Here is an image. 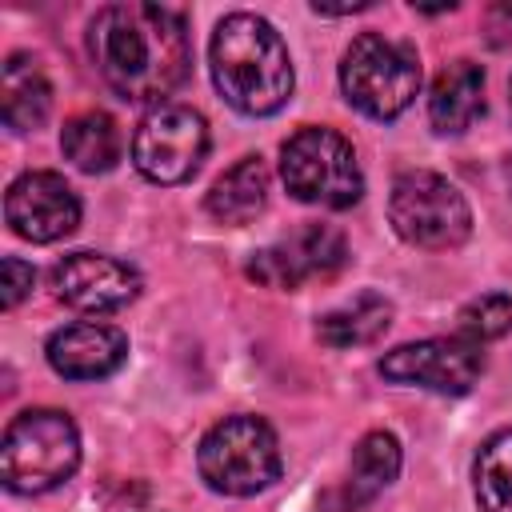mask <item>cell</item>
I'll return each instance as SVG.
<instances>
[{
	"mask_svg": "<svg viewBox=\"0 0 512 512\" xmlns=\"http://www.w3.org/2000/svg\"><path fill=\"white\" fill-rule=\"evenodd\" d=\"M80 468V432L60 408H24L0 440V480L16 496L60 488Z\"/></svg>",
	"mask_w": 512,
	"mask_h": 512,
	"instance_id": "3957f363",
	"label": "cell"
},
{
	"mask_svg": "<svg viewBox=\"0 0 512 512\" xmlns=\"http://www.w3.org/2000/svg\"><path fill=\"white\" fill-rule=\"evenodd\" d=\"M400 440L392 432H368L356 440L352 448V468H348V500L352 508L356 504H368L376 492H384L396 476H400Z\"/></svg>",
	"mask_w": 512,
	"mask_h": 512,
	"instance_id": "d6986e66",
	"label": "cell"
},
{
	"mask_svg": "<svg viewBox=\"0 0 512 512\" xmlns=\"http://www.w3.org/2000/svg\"><path fill=\"white\" fill-rule=\"evenodd\" d=\"M60 152L80 172H112L120 160V128L108 112H76L60 128Z\"/></svg>",
	"mask_w": 512,
	"mask_h": 512,
	"instance_id": "ac0fdd59",
	"label": "cell"
},
{
	"mask_svg": "<svg viewBox=\"0 0 512 512\" xmlns=\"http://www.w3.org/2000/svg\"><path fill=\"white\" fill-rule=\"evenodd\" d=\"M88 56L104 84L132 104H164L192 64L184 16L164 4H108L88 24Z\"/></svg>",
	"mask_w": 512,
	"mask_h": 512,
	"instance_id": "6da1fadb",
	"label": "cell"
},
{
	"mask_svg": "<svg viewBox=\"0 0 512 512\" xmlns=\"http://www.w3.org/2000/svg\"><path fill=\"white\" fill-rule=\"evenodd\" d=\"M220 96L244 116H272L292 96V56L280 32L256 12H228L208 44Z\"/></svg>",
	"mask_w": 512,
	"mask_h": 512,
	"instance_id": "7a4b0ae2",
	"label": "cell"
},
{
	"mask_svg": "<svg viewBox=\"0 0 512 512\" xmlns=\"http://www.w3.org/2000/svg\"><path fill=\"white\" fill-rule=\"evenodd\" d=\"M208 156V124L192 104H156L132 136V164L152 184H184Z\"/></svg>",
	"mask_w": 512,
	"mask_h": 512,
	"instance_id": "ba28073f",
	"label": "cell"
},
{
	"mask_svg": "<svg viewBox=\"0 0 512 512\" xmlns=\"http://www.w3.org/2000/svg\"><path fill=\"white\" fill-rule=\"evenodd\" d=\"M4 220L32 244H56L80 224V196L60 172H24L4 192Z\"/></svg>",
	"mask_w": 512,
	"mask_h": 512,
	"instance_id": "7c38bea8",
	"label": "cell"
},
{
	"mask_svg": "<svg viewBox=\"0 0 512 512\" xmlns=\"http://www.w3.org/2000/svg\"><path fill=\"white\" fill-rule=\"evenodd\" d=\"M388 220L396 228L400 240L416 244V248H460L472 232V208L464 200V192L428 168L416 172H400L392 180L388 192Z\"/></svg>",
	"mask_w": 512,
	"mask_h": 512,
	"instance_id": "52a82bcc",
	"label": "cell"
},
{
	"mask_svg": "<svg viewBox=\"0 0 512 512\" xmlns=\"http://www.w3.org/2000/svg\"><path fill=\"white\" fill-rule=\"evenodd\" d=\"M484 112V68L476 60H448L428 92V120L440 136H460Z\"/></svg>",
	"mask_w": 512,
	"mask_h": 512,
	"instance_id": "5bb4252c",
	"label": "cell"
},
{
	"mask_svg": "<svg viewBox=\"0 0 512 512\" xmlns=\"http://www.w3.org/2000/svg\"><path fill=\"white\" fill-rule=\"evenodd\" d=\"M392 324V304L380 292H360L356 300L324 312L316 320V336L328 348H360V344H376Z\"/></svg>",
	"mask_w": 512,
	"mask_h": 512,
	"instance_id": "e0dca14e",
	"label": "cell"
},
{
	"mask_svg": "<svg viewBox=\"0 0 512 512\" xmlns=\"http://www.w3.org/2000/svg\"><path fill=\"white\" fill-rule=\"evenodd\" d=\"M32 284H36L32 264H24L20 256H4V264H0V300H4L8 312L32 292Z\"/></svg>",
	"mask_w": 512,
	"mask_h": 512,
	"instance_id": "7402d4cb",
	"label": "cell"
},
{
	"mask_svg": "<svg viewBox=\"0 0 512 512\" xmlns=\"http://www.w3.org/2000/svg\"><path fill=\"white\" fill-rule=\"evenodd\" d=\"M348 264V244L332 224H304L280 244H268L252 252L248 260V280L276 288V292H296L304 280H332Z\"/></svg>",
	"mask_w": 512,
	"mask_h": 512,
	"instance_id": "30bf717a",
	"label": "cell"
},
{
	"mask_svg": "<svg viewBox=\"0 0 512 512\" xmlns=\"http://www.w3.org/2000/svg\"><path fill=\"white\" fill-rule=\"evenodd\" d=\"M340 92L368 120H396L420 92V56L384 32H360L340 56Z\"/></svg>",
	"mask_w": 512,
	"mask_h": 512,
	"instance_id": "277c9868",
	"label": "cell"
},
{
	"mask_svg": "<svg viewBox=\"0 0 512 512\" xmlns=\"http://www.w3.org/2000/svg\"><path fill=\"white\" fill-rule=\"evenodd\" d=\"M200 480L220 496H256L280 480V440L260 416H224L196 448Z\"/></svg>",
	"mask_w": 512,
	"mask_h": 512,
	"instance_id": "5b68a950",
	"label": "cell"
},
{
	"mask_svg": "<svg viewBox=\"0 0 512 512\" xmlns=\"http://www.w3.org/2000/svg\"><path fill=\"white\" fill-rule=\"evenodd\" d=\"M268 200V164L260 156H240L204 196L208 216L220 224H248L264 212Z\"/></svg>",
	"mask_w": 512,
	"mask_h": 512,
	"instance_id": "2e32d148",
	"label": "cell"
},
{
	"mask_svg": "<svg viewBox=\"0 0 512 512\" xmlns=\"http://www.w3.org/2000/svg\"><path fill=\"white\" fill-rule=\"evenodd\" d=\"M484 372L480 344L464 336H428L416 344H400L380 356V376L404 388H424L436 396H464Z\"/></svg>",
	"mask_w": 512,
	"mask_h": 512,
	"instance_id": "9c48e42d",
	"label": "cell"
},
{
	"mask_svg": "<svg viewBox=\"0 0 512 512\" xmlns=\"http://www.w3.org/2000/svg\"><path fill=\"white\" fill-rule=\"evenodd\" d=\"M48 284L56 300H64L76 312H92V316L128 308L144 288L140 272L128 260H116L104 252H68L64 260L52 264Z\"/></svg>",
	"mask_w": 512,
	"mask_h": 512,
	"instance_id": "8fae6325",
	"label": "cell"
},
{
	"mask_svg": "<svg viewBox=\"0 0 512 512\" xmlns=\"http://www.w3.org/2000/svg\"><path fill=\"white\" fill-rule=\"evenodd\" d=\"M44 356L56 376L64 380H104L124 368L128 360V336L112 324L76 320L48 336Z\"/></svg>",
	"mask_w": 512,
	"mask_h": 512,
	"instance_id": "4fadbf2b",
	"label": "cell"
},
{
	"mask_svg": "<svg viewBox=\"0 0 512 512\" xmlns=\"http://www.w3.org/2000/svg\"><path fill=\"white\" fill-rule=\"evenodd\" d=\"M52 112V84L44 76V68L24 56L12 52L4 60L0 72V116L12 132H36Z\"/></svg>",
	"mask_w": 512,
	"mask_h": 512,
	"instance_id": "9a60e30c",
	"label": "cell"
},
{
	"mask_svg": "<svg viewBox=\"0 0 512 512\" xmlns=\"http://www.w3.org/2000/svg\"><path fill=\"white\" fill-rule=\"evenodd\" d=\"M472 488L480 512H512V424L480 444L472 460Z\"/></svg>",
	"mask_w": 512,
	"mask_h": 512,
	"instance_id": "ffe728a7",
	"label": "cell"
},
{
	"mask_svg": "<svg viewBox=\"0 0 512 512\" xmlns=\"http://www.w3.org/2000/svg\"><path fill=\"white\" fill-rule=\"evenodd\" d=\"M280 176L284 188L300 204L316 208H352L364 196V172L356 164L352 144L336 128H296L280 148Z\"/></svg>",
	"mask_w": 512,
	"mask_h": 512,
	"instance_id": "8992f818",
	"label": "cell"
},
{
	"mask_svg": "<svg viewBox=\"0 0 512 512\" xmlns=\"http://www.w3.org/2000/svg\"><path fill=\"white\" fill-rule=\"evenodd\" d=\"M508 328H512V296H504V292H484V296L468 300L456 316V336H464L472 344L500 340Z\"/></svg>",
	"mask_w": 512,
	"mask_h": 512,
	"instance_id": "44dd1931",
	"label": "cell"
}]
</instances>
